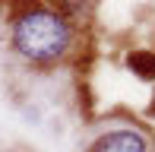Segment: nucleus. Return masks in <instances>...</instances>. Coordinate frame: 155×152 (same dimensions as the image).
Returning a JSON list of instances; mask_svg holds the SVG:
<instances>
[{
  "mask_svg": "<svg viewBox=\"0 0 155 152\" xmlns=\"http://www.w3.org/2000/svg\"><path fill=\"white\" fill-rule=\"evenodd\" d=\"M76 29L60 6L32 3L10 19V48L35 67H54L73 51Z\"/></svg>",
  "mask_w": 155,
  "mask_h": 152,
  "instance_id": "obj_1",
  "label": "nucleus"
},
{
  "mask_svg": "<svg viewBox=\"0 0 155 152\" xmlns=\"http://www.w3.org/2000/svg\"><path fill=\"white\" fill-rule=\"evenodd\" d=\"M86 152H152V143L146 133H139L133 127H117L101 133Z\"/></svg>",
  "mask_w": 155,
  "mask_h": 152,
  "instance_id": "obj_2",
  "label": "nucleus"
},
{
  "mask_svg": "<svg viewBox=\"0 0 155 152\" xmlns=\"http://www.w3.org/2000/svg\"><path fill=\"white\" fill-rule=\"evenodd\" d=\"M127 70H130L136 79L143 82H155V51H146V48H136L124 57Z\"/></svg>",
  "mask_w": 155,
  "mask_h": 152,
  "instance_id": "obj_3",
  "label": "nucleus"
},
{
  "mask_svg": "<svg viewBox=\"0 0 155 152\" xmlns=\"http://www.w3.org/2000/svg\"><path fill=\"white\" fill-rule=\"evenodd\" d=\"M149 111H152V114H155V105H152V108H149Z\"/></svg>",
  "mask_w": 155,
  "mask_h": 152,
  "instance_id": "obj_4",
  "label": "nucleus"
}]
</instances>
